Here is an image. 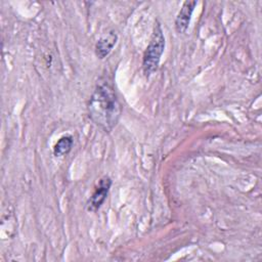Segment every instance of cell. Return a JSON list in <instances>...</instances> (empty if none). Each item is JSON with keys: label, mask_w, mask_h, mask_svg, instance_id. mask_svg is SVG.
<instances>
[{"label": "cell", "mask_w": 262, "mask_h": 262, "mask_svg": "<svg viewBox=\"0 0 262 262\" xmlns=\"http://www.w3.org/2000/svg\"><path fill=\"white\" fill-rule=\"evenodd\" d=\"M196 1H185L175 17V30L178 34H184L190 24L192 12L196 6Z\"/></svg>", "instance_id": "cell-4"}, {"label": "cell", "mask_w": 262, "mask_h": 262, "mask_svg": "<svg viewBox=\"0 0 262 262\" xmlns=\"http://www.w3.org/2000/svg\"><path fill=\"white\" fill-rule=\"evenodd\" d=\"M165 45L166 41L164 32L161 24L157 20L149 38V42L142 56V70L143 74L146 77H149L155 72H157L161 61V57L164 53Z\"/></svg>", "instance_id": "cell-2"}, {"label": "cell", "mask_w": 262, "mask_h": 262, "mask_svg": "<svg viewBox=\"0 0 262 262\" xmlns=\"http://www.w3.org/2000/svg\"><path fill=\"white\" fill-rule=\"evenodd\" d=\"M112 184L113 181L108 176H103L98 180L90 198L86 203L87 211L96 212L97 210L100 209V207L103 205L108 195Z\"/></svg>", "instance_id": "cell-3"}, {"label": "cell", "mask_w": 262, "mask_h": 262, "mask_svg": "<svg viewBox=\"0 0 262 262\" xmlns=\"http://www.w3.org/2000/svg\"><path fill=\"white\" fill-rule=\"evenodd\" d=\"M87 110L90 120L102 131L108 133L117 126L122 105L116 89L106 78H101L96 83Z\"/></svg>", "instance_id": "cell-1"}, {"label": "cell", "mask_w": 262, "mask_h": 262, "mask_svg": "<svg viewBox=\"0 0 262 262\" xmlns=\"http://www.w3.org/2000/svg\"><path fill=\"white\" fill-rule=\"evenodd\" d=\"M117 41H118V35L114 31L106 33L105 35L100 37L95 43V49H94L95 55L99 59L105 58L115 47Z\"/></svg>", "instance_id": "cell-5"}, {"label": "cell", "mask_w": 262, "mask_h": 262, "mask_svg": "<svg viewBox=\"0 0 262 262\" xmlns=\"http://www.w3.org/2000/svg\"><path fill=\"white\" fill-rule=\"evenodd\" d=\"M74 144V137L70 134L62 135L59 137V139L56 141V143L53 146V155L55 157H63L68 155Z\"/></svg>", "instance_id": "cell-6"}]
</instances>
